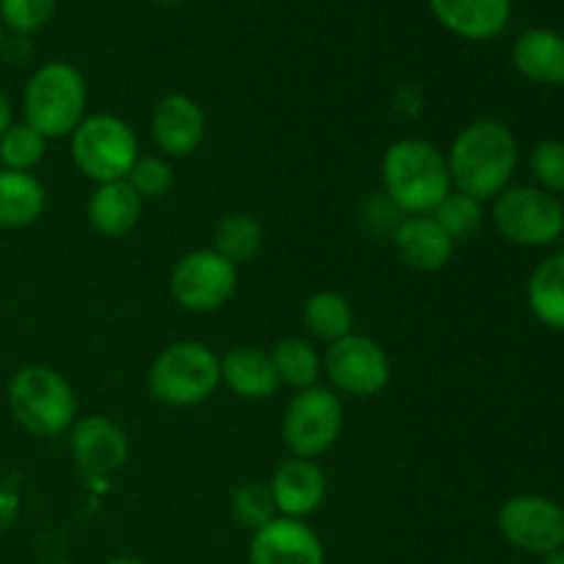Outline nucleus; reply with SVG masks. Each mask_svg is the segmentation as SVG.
Instances as JSON below:
<instances>
[{
    "label": "nucleus",
    "mask_w": 564,
    "mask_h": 564,
    "mask_svg": "<svg viewBox=\"0 0 564 564\" xmlns=\"http://www.w3.org/2000/svg\"><path fill=\"white\" fill-rule=\"evenodd\" d=\"M446 163L457 193L482 204L494 202L510 187L518 169V138L505 121L477 119L457 132Z\"/></svg>",
    "instance_id": "nucleus-1"
},
{
    "label": "nucleus",
    "mask_w": 564,
    "mask_h": 564,
    "mask_svg": "<svg viewBox=\"0 0 564 564\" xmlns=\"http://www.w3.org/2000/svg\"><path fill=\"white\" fill-rule=\"evenodd\" d=\"M383 198L405 215H433L452 187L446 154L424 138H400L380 160Z\"/></svg>",
    "instance_id": "nucleus-2"
},
{
    "label": "nucleus",
    "mask_w": 564,
    "mask_h": 564,
    "mask_svg": "<svg viewBox=\"0 0 564 564\" xmlns=\"http://www.w3.org/2000/svg\"><path fill=\"white\" fill-rule=\"evenodd\" d=\"M14 422L36 438H58L77 422V394L69 380L47 364L17 369L6 389Z\"/></svg>",
    "instance_id": "nucleus-3"
},
{
    "label": "nucleus",
    "mask_w": 564,
    "mask_h": 564,
    "mask_svg": "<svg viewBox=\"0 0 564 564\" xmlns=\"http://www.w3.org/2000/svg\"><path fill=\"white\" fill-rule=\"evenodd\" d=\"M86 77L69 61H47L39 66L22 91V116L47 141L69 138L86 119Z\"/></svg>",
    "instance_id": "nucleus-4"
},
{
    "label": "nucleus",
    "mask_w": 564,
    "mask_h": 564,
    "mask_svg": "<svg viewBox=\"0 0 564 564\" xmlns=\"http://www.w3.org/2000/svg\"><path fill=\"white\" fill-rule=\"evenodd\" d=\"M147 383L163 405L196 408L218 391L220 358L204 341H174L154 356Z\"/></svg>",
    "instance_id": "nucleus-5"
},
{
    "label": "nucleus",
    "mask_w": 564,
    "mask_h": 564,
    "mask_svg": "<svg viewBox=\"0 0 564 564\" xmlns=\"http://www.w3.org/2000/svg\"><path fill=\"white\" fill-rule=\"evenodd\" d=\"M69 154L86 180L105 185L127 180L141 158V147L135 130L121 116L94 113L86 116L69 135Z\"/></svg>",
    "instance_id": "nucleus-6"
},
{
    "label": "nucleus",
    "mask_w": 564,
    "mask_h": 564,
    "mask_svg": "<svg viewBox=\"0 0 564 564\" xmlns=\"http://www.w3.org/2000/svg\"><path fill=\"white\" fill-rule=\"evenodd\" d=\"M345 430V405L339 394L325 386L295 391L281 419V438L292 457L317 460L336 446Z\"/></svg>",
    "instance_id": "nucleus-7"
},
{
    "label": "nucleus",
    "mask_w": 564,
    "mask_h": 564,
    "mask_svg": "<svg viewBox=\"0 0 564 564\" xmlns=\"http://www.w3.org/2000/svg\"><path fill=\"white\" fill-rule=\"evenodd\" d=\"M494 224L507 242L521 248L554 246L564 231V207L534 185L507 187L494 198Z\"/></svg>",
    "instance_id": "nucleus-8"
},
{
    "label": "nucleus",
    "mask_w": 564,
    "mask_h": 564,
    "mask_svg": "<svg viewBox=\"0 0 564 564\" xmlns=\"http://www.w3.org/2000/svg\"><path fill=\"white\" fill-rule=\"evenodd\" d=\"M171 297L176 306L193 314H209L224 308L237 292V268L213 248L185 253L171 270Z\"/></svg>",
    "instance_id": "nucleus-9"
},
{
    "label": "nucleus",
    "mask_w": 564,
    "mask_h": 564,
    "mask_svg": "<svg viewBox=\"0 0 564 564\" xmlns=\"http://www.w3.org/2000/svg\"><path fill=\"white\" fill-rule=\"evenodd\" d=\"M323 369L334 391L358 397V400L380 394L391 380L389 352L372 336L356 334V330L345 336V339L328 345Z\"/></svg>",
    "instance_id": "nucleus-10"
},
{
    "label": "nucleus",
    "mask_w": 564,
    "mask_h": 564,
    "mask_svg": "<svg viewBox=\"0 0 564 564\" xmlns=\"http://www.w3.org/2000/svg\"><path fill=\"white\" fill-rule=\"evenodd\" d=\"M499 532L512 549L545 556L564 549V507L549 496H512L499 510Z\"/></svg>",
    "instance_id": "nucleus-11"
},
{
    "label": "nucleus",
    "mask_w": 564,
    "mask_h": 564,
    "mask_svg": "<svg viewBox=\"0 0 564 564\" xmlns=\"http://www.w3.org/2000/svg\"><path fill=\"white\" fill-rule=\"evenodd\" d=\"M69 452L75 466L88 477H108L130 457V438L113 419L88 413L69 430Z\"/></svg>",
    "instance_id": "nucleus-12"
},
{
    "label": "nucleus",
    "mask_w": 564,
    "mask_h": 564,
    "mask_svg": "<svg viewBox=\"0 0 564 564\" xmlns=\"http://www.w3.org/2000/svg\"><path fill=\"white\" fill-rule=\"evenodd\" d=\"M154 147L169 160L191 158L204 141L207 132V116L202 105L187 94H169L160 99L149 119Z\"/></svg>",
    "instance_id": "nucleus-13"
},
{
    "label": "nucleus",
    "mask_w": 564,
    "mask_h": 564,
    "mask_svg": "<svg viewBox=\"0 0 564 564\" xmlns=\"http://www.w3.org/2000/svg\"><path fill=\"white\" fill-rule=\"evenodd\" d=\"M248 564H325V545L306 521L279 516L251 534Z\"/></svg>",
    "instance_id": "nucleus-14"
},
{
    "label": "nucleus",
    "mask_w": 564,
    "mask_h": 564,
    "mask_svg": "<svg viewBox=\"0 0 564 564\" xmlns=\"http://www.w3.org/2000/svg\"><path fill=\"white\" fill-rule=\"evenodd\" d=\"M268 488L281 518L306 521L323 507L325 496H328V477L317 460L290 457L275 468Z\"/></svg>",
    "instance_id": "nucleus-15"
},
{
    "label": "nucleus",
    "mask_w": 564,
    "mask_h": 564,
    "mask_svg": "<svg viewBox=\"0 0 564 564\" xmlns=\"http://www.w3.org/2000/svg\"><path fill=\"white\" fill-rule=\"evenodd\" d=\"M394 248L408 268L419 273H438L452 262L455 242L433 215H405L394 229Z\"/></svg>",
    "instance_id": "nucleus-16"
},
{
    "label": "nucleus",
    "mask_w": 564,
    "mask_h": 564,
    "mask_svg": "<svg viewBox=\"0 0 564 564\" xmlns=\"http://www.w3.org/2000/svg\"><path fill=\"white\" fill-rule=\"evenodd\" d=\"M430 11L455 36L488 42L510 22L512 0H430Z\"/></svg>",
    "instance_id": "nucleus-17"
},
{
    "label": "nucleus",
    "mask_w": 564,
    "mask_h": 564,
    "mask_svg": "<svg viewBox=\"0 0 564 564\" xmlns=\"http://www.w3.org/2000/svg\"><path fill=\"white\" fill-rule=\"evenodd\" d=\"M220 383L240 400L251 402L270 400L281 386L270 352L251 345L231 347L220 358Z\"/></svg>",
    "instance_id": "nucleus-18"
},
{
    "label": "nucleus",
    "mask_w": 564,
    "mask_h": 564,
    "mask_svg": "<svg viewBox=\"0 0 564 564\" xmlns=\"http://www.w3.org/2000/svg\"><path fill=\"white\" fill-rule=\"evenodd\" d=\"M512 66L538 86H564V36L551 28H529L512 44Z\"/></svg>",
    "instance_id": "nucleus-19"
},
{
    "label": "nucleus",
    "mask_w": 564,
    "mask_h": 564,
    "mask_svg": "<svg viewBox=\"0 0 564 564\" xmlns=\"http://www.w3.org/2000/svg\"><path fill=\"white\" fill-rule=\"evenodd\" d=\"M143 215V198L130 187V182H105L88 196V224L97 235L108 240L127 237Z\"/></svg>",
    "instance_id": "nucleus-20"
},
{
    "label": "nucleus",
    "mask_w": 564,
    "mask_h": 564,
    "mask_svg": "<svg viewBox=\"0 0 564 564\" xmlns=\"http://www.w3.org/2000/svg\"><path fill=\"white\" fill-rule=\"evenodd\" d=\"M47 209V191L31 171L0 169V229H28Z\"/></svg>",
    "instance_id": "nucleus-21"
},
{
    "label": "nucleus",
    "mask_w": 564,
    "mask_h": 564,
    "mask_svg": "<svg viewBox=\"0 0 564 564\" xmlns=\"http://www.w3.org/2000/svg\"><path fill=\"white\" fill-rule=\"evenodd\" d=\"M527 303L545 328L564 334V253L543 259L527 284Z\"/></svg>",
    "instance_id": "nucleus-22"
},
{
    "label": "nucleus",
    "mask_w": 564,
    "mask_h": 564,
    "mask_svg": "<svg viewBox=\"0 0 564 564\" xmlns=\"http://www.w3.org/2000/svg\"><path fill=\"white\" fill-rule=\"evenodd\" d=\"M303 323L306 330L317 341L325 345H334V341L345 339L356 328V312H352V303L347 301V295L336 290H323L314 292L312 297L303 306Z\"/></svg>",
    "instance_id": "nucleus-23"
},
{
    "label": "nucleus",
    "mask_w": 564,
    "mask_h": 564,
    "mask_svg": "<svg viewBox=\"0 0 564 564\" xmlns=\"http://www.w3.org/2000/svg\"><path fill=\"white\" fill-rule=\"evenodd\" d=\"M270 358H273L279 383L286 386V389H312V386H317L319 375H323V356H319L312 341L301 339V336L281 339L270 350Z\"/></svg>",
    "instance_id": "nucleus-24"
},
{
    "label": "nucleus",
    "mask_w": 564,
    "mask_h": 564,
    "mask_svg": "<svg viewBox=\"0 0 564 564\" xmlns=\"http://www.w3.org/2000/svg\"><path fill=\"white\" fill-rule=\"evenodd\" d=\"M264 242V229L253 215L248 213H231L215 226V246L213 251H218L226 262L237 264L251 262L259 253Z\"/></svg>",
    "instance_id": "nucleus-25"
},
{
    "label": "nucleus",
    "mask_w": 564,
    "mask_h": 564,
    "mask_svg": "<svg viewBox=\"0 0 564 564\" xmlns=\"http://www.w3.org/2000/svg\"><path fill=\"white\" fill-rule=\"evenodd\" d=\"M44 154H47V138L33 130L28 121H14L0 135V169L31 171L33 174Z\"/></svg>",
    "instance_id": "nucleus-26"
},
{
    "label": "nucleus",
    "mask_w": 564,
    "mask_h": 564,
    "mask_svg": "<svg viewBox=\"0 0 564 564\" xmlns=\"http://www.w3.org/2000/svg\"><path fill=\"white\" fill-rule=\"evenodd\" d=\"M433 218L438 220L441 229H444L446 235L452 237V242L457 246V242L468 240V237L482 226L485 209H482V202H477V198L452 191L449 196L435 207Z\"/></svg>",
    "instance_id": "nucleus-27"
},
{
    "label": "nucleus",
    "mask_w": 564,
    "mask_h": 564,
    "mask_svg": "<svg viewBox=\"0 0 564 564\" xmlns=\"http://www.w3.org/2000/svg\"><path fill=\"white\" fill-rule=\"evenodd\" d=\"M231 518L251 534L259 532L262 527H268L270 521H275V518H279V510H275V501L273 496H270L268 485H240V488L231 494Z\"/></svg>",
    "instance_id": "nucleus-28"
},
{
    "label": "nucleus",
    "mask_w": 564,
    "mask_h": 564,
    "mask_svg": "<svg viewBox=\"0 0 564 564\" xmlns=\"http://www.w3.org/2000/svg\"><path fill=\"white\" fill-rule=\"evenodd\" d=\"M127 182L143 202H158L174 187V165L163 154H141L127 174Z\"/></svg>",
    "instance_id": "nucleus-29"
},
{
    "label": "nucleus",
    "mask_w": 564,
    "mask_h": 564,
    "mask_svg": "<svg viewBox=\"0 0 564 564\" xmlns=\"http://www.w3.org/2000/svg\"><path fill=\"white\" fill-rule=\"evenodd\" d=\"M58 11V0H0V25L9 31L36 33L47 25Z\"/></svg>",
    "instance_id": "nucleus-30"
},
{
    "label": "nucleus",
    "mask_w": 564,
    "mask_h": 564,
    "mask_svg": "<svg viewBox=\"0 0 564 564\" xmlns=\"http://www.w3.org/2000/svg\"><path fill=\"white\" fill-rule=\"evenodd\" d=\"M529 169H532V176L540 191L551 193V196L564 193V141H560V138L540 141L532 149Z\"/></svg>",
    "instance_id": "nucleus-31"
},
{
    "label": "nucleus",
    "mask_w": 564,
    "mask_h": 564,
    "mask_svg": "<svg viewBox=\"0 0 564 564\" xmlns=\"http://www.w3.org/2000/svg\"><path fill=\"white\" fill-rule=\"evenodd\" d=\"M11 124H14V108H11V99L6 97V91L0 88V135H3Z\"/></svg>",
    "instance_id": "nucleus-32"
},
{
    "label": "nucleus",
    "mask_w": 564,
    "mask_h": 564,
    "mask_svg": "<svg viewBox=\"0 0 564 564\" xmlns=\"http://www.w3.org/2000/svg\"><path fill=\"white\" fill-rule=\"evenodd\" d=\"M14 510H17L14 499H3V496H0V529L9 527V521H11V516H14Z\"/></svg>",
    "instance_id": "nucleus-33"
},
{
    "label": "nucleus",
    "mask_w": 564,
    "mask_h": 564,
    "mask_svg": "<svg viewBox=\"0 0 564 564\" xmlns=\"http://www.w3.org/2000/svg\"><path fill=\"white\" fill-rule=\"evenodd\" d=\"M105 564H147L141 560V556H135V554H119V556H113V560H108Z\"/></svg>",
    "instance_id": "nucleus-34"
},
{
    "label": "nucleus",
    "mask_w": 564,
    "mask_h": 564,
    "mask_svg": "<svg viewBox=\"0 0 564 564\" xmlns=\"http://www.w3.org/2000/svg\"><path fill=\"white\" fill-rule=\"evenodd\" d=\"M540 564H564V549L551 551V554H545L543 562H540Z\"/></svg>",
    "instance_id": "nucleus-35"
},
{
    "label": "nucleus",
    "mask_w": 564,
    "mask_h": 564,
    "mask_svg": "<svg viewBox=\"0 0 564 564\" xmlns=\"http://www.w3.org/2000/svg\"><path fill=\"white\" fill-rule=\"evenodd\" d=\"M3 47H6V28L0 25V53H3Z\"/></svg>",
    "instance_id": "nucleus-36"
},
{
    "label": "nucleus",
    "mask_w": 564,
    "mask_h": 564,
    "mask_svg": "<svg viewBox=\"0 0 564 564\" xmlns=\"http://www.w3.org/2000/svg\"><path fill=\"white\" fill-rule=\"evenodd\" d=\"M158 3H185V0H158Z\"/></svg>",
    "instance_id": "nucleus-37"
}]
</instances>
